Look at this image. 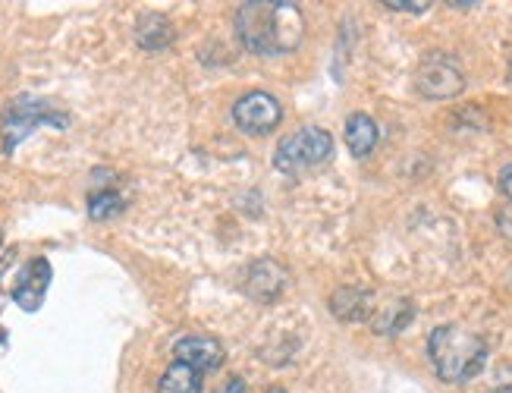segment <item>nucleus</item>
<instances>
[{
  "label": "nucleus",
  "mask_w": 512,
  "mask_h": 393,
  "mask_svg": "<svg viewBox=\"0 0 512 393\" xmlns=\"http://www.w3.org/2000/svg\"><path fill=\"white\" fill-rule=\"evenodd\" d=\"M381 133H377V123L368 114H352L346 120V145L352 151V158H368Z\"/></svg>",
  "instance_id": "obj_13"
},
{
  "label": "nucleus",
  "mask_w": 512,
  "mask_h": 393,
  "mask_svg": "<svg viewBox=\"0 0 512 393\" xmlns=\"http://www.w3.org/2000/svg\"><path fill=\"white\" fill-rule=\"evenodd\" d=\"M38 126H54V129H66L70 126V117L63 111H57L54 104L32 98V95H19L16 101L7 104V114H4V151L13 155L16 145L32 136Z\"/></svg>",
  "instance_id": "obj_4"
},
{
  "label": "nucleus",
  "mask_w": 512,
  "mask_h": 393,
  "mask_svg": "<svg viewBox=\"0 0 512 393\" xmlns=\"http://www.w3.org/2000/svg\"><path fill=\"white\" fill-rule=\"evenodd\" d=\"M289 283V271L280 268L274 258H258L255 265H249V274H246V293L255 299V302H277L286 290Z\"/></svg>",
  "instance_id": "obj_9"
},
{
  "label": "nucleus",
  "mask_w": 512,
  "mask_h": 393,
  "mask_svg": "<svg viewBox=\"0 0 512 393\" xmlns=\"http://www.w3.org/2000/svg\"><path fill=\"white\" fill-rule=\"evenodd\" d=\"M384 7L399 10V13H425L431 4L428 0H384Z\"/></svg>",
  "instance_id": "obj_16"
},
{
  "label": "nucleus",
  "mask_w": 512,
  "mask_h": 393,
  "mask_svg": "<svg viewBox=\"0 0 512 393\" xmlns=\"http://www.w3.org/2000/svg\"><path fill=\"white\" fill-rule=\"evenodd\" d=\"M497 227H500V233H503L506 239H512V202H509L506 208H500V214H497Z\"/></svg>",
  "instance_id": "obj_17"
},
{
  "label": "nucleus",
  "mask_w": 512,
  "mask_h": 393,
  "mask_svg": "<svg viewBox=\"0 0 512 393\" xmlns=\"http://www.w3.org/2000/svg\"><path fill=\"white\" fill-rule=\"evenodd\" d=\"M214 393H246V381H242V378H236V375H233V378H227L224 384H220V387H217Z\"/></svg>",
  "instance_id": "obj_19"
},
{
  "label": "nucleus",
  "mask_w": 512,
  "mask_h": 393,
  "mask_svg": "<svg viewBox=\"0 0 512 393\" xmlns=\"http://www.w3.org/2000/svg\"><path fill=\"white\" fill-rule=\"evenodd\" d=\"M330 312L340 321H365L371 315V293L365 287H340L330 296Z\"/></svg>",
  "instance_id": "obj_12"
},
{
  "label": "nucleus",
  "mask_w": 512,
  "mask_h": 393,
  "mask_svg": "<svg viewBox=\"0 0 512 393\" xmlns=\"http://www.w3.org/2000/svg\"><path fill=\"white\" fill-rule=\"evenodd\" d=\"M48 283H51V261L48 258H32L26 268L19 271L16 287H13V302L22 312H38L44 296H48Z\"/></svg>",
  "instance_id": "obj_7"
},
{
  "label": "nucleus",
  "mask_w": 512,
  "mask_h": 393,
  "mask_svg": "<svg viewBox=\"0 0 512 393\" xmlns=\"http://www.w3.org/2000/svg\"><path fill=\"white\" fill-rule=\"evenodd\" d=\"M267 393H286L283 387H271V390H267Z\"/></svg>",
  "instance_id": "obj_20"
},
{
  "label": "nucleus",
  "mask_w": 512,
  "mask_h": 393,
  "mask_svg": "<svg viewBox=\"0 0 512 393\" xmlns=\"http://www.w3.org/2000/svg\"><path fill=\"white\" fill-rule=\"evenodd\" d=\"M202 384H205L202 371L173 359L158 381V393H202Z\"/></svg>",
  "instance_id": "obj_14"
},
{
  "label": "nucleus",
  "mask_w": 512,
  "mask_h": 393,
  "mask_svg": "<svg viewBox=\"0 0 512 393\" xmlns=\"http://www.w3.org/2000/svg\"><path fill=\"white\" fill-rule=\"evenodd\" d=\"M173 38H176V32H173V23L167 16H161V13H145L142 19H139V26H136V41H139V48L142 51H164V48H170L173 45Z\"/></svg>",
  "instance_id": "obj_11"
},
{
  "label": "nucleus",
  "mask_w": 512,
  "mask_h": 393,
  "mask_svg": "<svg viewBox=\"0 0 512 393\" xmlns=\"http://www.w3.org/2000/svg\"><path fill=\"white\" fill-rule=\"evenodd\" d=\"M428 359L440 381L469 384L487 365V343L462 324H440L428 337Z\"/></svg>",
  "instance_id": "obj_2"
},
{
  "label": "nucleus",
  "mask_w": 512,
  "mask_h": 393,
  "mask_svg": "<svg viewBox=\"0 0 512 393\" xmlns=\"http://www.w3.org/2000/svg\"><path fill=\"white\" fill-rule=\"evenodd\" d=\"M0 246H4V230H0Z\"/></svg>",
  "instance_id": "obj_21"
},
{
  "label": "nucleus",
  "mask_w": 512,
  "mask_h": 393,
  "mask_svg": "<svg viewBox=\"0 0 512 393\" xmlns=\"http://www.w3.org/2000/svg\"><path fill=\"white\" fill-rule=\"evenodd\" d=\"M123 205H126V199L117 189H95L88 195V217H92V221H107V217L120 214Z\"/></svg>",
  "instance_id": "obj_15"
},
{
  "label": "nucleus",
  "mask_w": 512,
  "mask_h": 393,
  "mask_svg": "<svg viewBox=\"0 0 512 393\" xmlns=\"http://www.w3.org/2000/svg\"><path fill=\"white\" fill-rule=\"evenodd\" d=\"M242 48L258 57H280L302 45L305 16L293 0H246L236 10Z\"/></svg>",
  "instance_id": "obj_1"
},
{
  "label": "nucleus",
  "mask_w": 512,
  "mask_h": 393,
  "mask_svg": "<svg viewBox=\"0 0 512 393\" xmlns=\"http://www.w3.org/2000/svg\"><path fill=\"white\" fill-rule=\"evenodd\" d=\"M415 89L431 101H450L465 89V73L453 54L434 51L418 63Z\"/></svg>",
  "instance_id": "obj_5"
},
{
  "label": "nucleus",
  "mask_w": 512,
  "mask_h": 393,
  "mask_svg": "<svg viewBox=\"0 0 512 393\" xmlns=\"http://www.w3.org/2000/svg\"><path fill=\"white\" fill-rule=\"evenodd\" d=\"M497 186H500V192L506 195V199L512 202V164H506V167L500 170V177H497Z\"/></svg>",
  "instance_id": "obj_18"
},
{
  "label": "nucleus",
  "mask_w": 512,
  "mask_h": 393,
  "mask_svg": "<svg viewBox=\"0 0 512 393\" xmlns=\"http://www.w3.org/2000/svg\"><path fill=\"white\" fill-rule=\"evenodd\" d=\"M283 120V104L267 92H249L233 104V123L249 136L274 133Z\"/></svg>",
  "instance_id": "obj_6"
},
{
  "label": "nucleus",
  "mask_w": 512,
  "mask_h": 393,
  "mask_svg": "<svg viewBox=\"0 0 512 393\" xmlns=\"http://www.w3.org/2000/svg\"><path fill=\"white\" fill-rule=\"evenodd\" d=\"M333 158V136L321 126H302L293 136H286L274 151V167L280 173H302L321 167Z\"/></svg>",
  "instance_id": "obj_3"
},
{
  "label": "nucleus",
  "mask_w": 512,
  "mask_h": 393,
  "mask_svg": "<svg viewBox=\"0 0 512 393\" xmlns=\"http://www.w3.org/2000/svg\"><path fill=\"white\" fill-rule=\"evenodd\" d=\"M173 359L186 362L202 371V375H208V371H217L224 365V346L205 334H186L173 343Z\"/></svg>",
  "instance_id": "obj_8"
},
{
  "label": "nucleus",
  "mask_w": 512,
  "mask_h": 393,
  "mask_svg": "<svg viewBox=\"0 0 512 393\" xmlns=\"http://www.w3.org/2000/svg\"><path fill=\"white\" fill-rule=\"evenodd\" d=\"M412 318H415V305H412V299H406V296H393V299H387L384 305H377V309L371 312V327H374V334L393 337V334L403 331V327H409Z\"/></svg>",
  "instance_id": "obj_10"
}]
</instances>
